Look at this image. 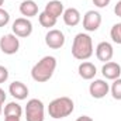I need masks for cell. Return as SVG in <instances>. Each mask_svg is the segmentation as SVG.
Here are the masks:
<instances>
[{"mask_svg":"<svg viewBox=\"0 0 121 121\" xmlns=\"http://www.w3.org/2000/svg\"><path fill=\"white\" fill-rule=\"evenodd\" d=\"M26 120L27 121H44L45 118V107L44 103L38 99H31L26 106Z\"/></svg>","mask_w":121,"mask_h":121,"instance_id":"4","label":"cell"},{"mask_svg":"<svg viewBox=\"0 0 121 121\" xmlns=\"http://www.w3.org/2000/svg\"><path fill=\"white\" fill-rule=\"evenodd\" d=\"M44 11L58 20V17H60V16L63 14L65 10H63V4H62L60 0H51V1L45 6V10H44Z\"/></svg>","mask_w":121,"mask_h":121,"instance_id":"16","label":"cell"},{"mask_svg":"<svg viewBox=\"0 0 121 121\" xmlns=\"http://www.w3.org/2000/svg\"><path fill=\"white\" fill-rule=\"evenodd\" d=\"M101 24V14L99 11L89 10L85 16H83V28L89 32L97 31Z\"/></svg>","mask_w":121,"mask_h":121,"instance_id":"7","label":"cell"},{"mask_svg":"<svg viewBox=\"0 0 121 121\" xmlns=\"http://www.w3.org/2000/svg\"><path fill=\"white\" fill-rule=\"evenodd\" d=\"M110 1L111 0H93V4L96 7H99V9H104V7H107L110 4Z\"/></svg>","mask_w":121,"mask_h":121,"instance_id":"23","label":"cell"},{"mask_svg":"<svg viewBox=\"0 0 121 121\" xmlns=\"http://www.w3.org/2000/svg\"><path fill=\"white\" fill-rule=\"evenodd\" d=\"M7 79H9V70H7L6 66H1L0 65V85L4 83Z\"/></svg>","mask_w":121,"mask_h":121,"instance_id":"22","label":"cell"},{"mask_svg":"<svg viewBox=\"0 0 121 121\" xmlns=\"http://www.w3.org/2000/svg\"><path fill=\"white\" fill-rule=\"evenodd\" d=\"M101 73L106 79L108 80H116L118 79L121 75V66L117 63V62H106L101 68Z\"/></svg>","mask_w":121,"mask_h":121,"instance_id":"11","label":"cell"},{"mask_svg":"<svg viewBox=\"0 0 121 121\" xmlns=\"http://www.w3.org/2000/svg\"><path fill=\"white\" fill-rule=\"evenodd\" d=\"M72 55L79 60H86L93 55V41L89 34H76L72 44Z\"/></svg>","mask_w":121,"mask_h":121,"instance_id":"2","label":"cell"},{"mask_svg":"<svg viewBox=\"0 0 121 121\" xmlns=\"http://www.w3.org/2000/svg\"><path fill=\"white\" fill-rule=\"evenodd\" d=\"M9 93L14 97V99H17V100H24V99H27V96H28V87L23 83V82H13V83H10V86H9Z\"/></svg>","mask_w":121,"mask_h":121,"instance_id":"12","label":"cell"},{"mask_svg":"<svg viewBox=\"0 0 121 121\" xmlns=\"http://www.w3.org/2000/svg\"><path fill=\"white\" fill-rule=\"evenodd\" d=\"M3 3H4V0H0V7L3 6Z\"/></svg>","mask_w":121,"mask_h":121,"instance_id":"28","label":"cell"},{"mask_svg":"<svg viewBox=\"0 0 121 121\" xmlns=\"http://www.w3.org/2000/svg\"><path fill=\"white\" fill-rule=\"evenodd\" d=\"M9 21H10V14H9V11L0 7V27H6V26L9 24Z\"/></svg>","mask_w":121,"mask_h":121,"instance_id":"21","label":"cell"},{"mask_svg":"<svg viewBox=\"0 0 121 121\" xmlns=\"http://www.w3.org/2000/svg\"><path fill=\"white\" fill-rule=\"evenodd\" d=\"M45 44L51 49H59L65 45V35L59 30H49L45 35Z\"/></svg>","mask_w":121,"mask_h":121,"instance_id":"9","label":"cell"},{"mask_svg":"<svg viewBox=\"0 0 121 121\" xmlns=\"http://www.w3.org/2000/svg\"><path fill=\"white\" fill-rule=\"evenodd\" d=\"M4 100H6V91L0 87V104H3V103H4Z\"/></svg>","mask_w":121,"mask_h":121,"instance_id":"26","label":"cell"},{"mask_svg":"<svg viewBox=\"0 0 121 121\" xmlns=\"http://www.w3.org/2000/svg\"><path fill=\"white\" fill-rule=\"evenodd\" d=\"M62 17H63V23H65L68 27H75V26H78V24L80 23V18H82L79 10L75 9V7L66 9V10L63 11Z\"/></svg>","mask_w":121,"mask_h":121,"instance_id":"13","label":"cell"},{"mask_svg":"<svg viewBox=\"0 0 121 121\" xmlns=\"http://www.w3.org/2000/svg\"><path fill=\"white\" fill-rule=\"evenodd\" d=\"M20 48L18 37L14 34H6L0 38V49L6 55H14Z\"/></svg>","mask_w":121,"mask_h":121,"instance_id":"5","label":"cell"},{"mask_svg":"<svg viewBox=\"0 0 121 121\" xmlns=\"http://www.w3.org/2000/svg\"><path fill=\"white\" fill-rule=\"evenodd\" d=\"M75 121H94L91 117H89V116H82V117H79V118H76Z\"/></svg>","mask_w":121,"mask_h":121,"instance_id":"27","label":"cell"},{"mask_svg":"<svg viewBox=\"0 0 121 121\" xmlns=\"http://www.w3.org/2000/svg\"><path fill=\"white\" fill-rule=\"evenodd\" d=\"M55 69H56V59L54 56L47 55L32 66L31 78L38 83H45L52 78Z\"/></svg>","mask_w":121,"mask_h":121,"instance_id":"1","label":"cell"},{"mask_svg":"<svg viewBox=\"0 0 121 121\" xmlns=\"http://www.w3.org/2000/svg\"><path fill=\"white\" fill-rule=\"evenodd\" d=\"M108 91H110V86L103 79L93 80L89 86V93L93 99H103L106 97V94H108Z\"/></svg>","mask_w":121,"mask_h":121,"instance_id":"8","label":"cell"},{"mask_svg":"<svg viewBox=\"0 0 121 121\" xmlns=\"http://www.w3.org/2000/svg\"><path fill=\"white\" fill-rule=\"evenodd\" d=\"M20 13L26 16V18H30L38 14V6L34 0H24L20 4Z\"/></svg>","mask_w":121,"mask_h":121,"instance_id":"15","label":"cell"},{"mask_svg":"<svg viewBox=\"0 0 121 121\" xmlns=\"http://www.w3.org/2000/svg\"><path fill=\"white\" fill-rule=\"evenodd\" d=\"M4 121H21L20 117H14V116H6L4 117Z\"/></svg>","mask_w":121,"mask_h":121,"instance_id":"25","label":"cell"},{"mask_svg":"<svg viewBox=\"0 0 121 121\" xmlns=\"http://www.w3.org/2000/svg\"><path fill=\"white\" fill-rule=\"evenodd\" d=\"M1 111H3V110H1V104H0V114H1Z\"/></svg>","mask_w":121,"mask_h":121,"instance_id":"29","label":"cell"},{"mask_svg":"<svg viewBox=\"0 0 121 121\" xmlns=\"http://www.w3.org/2000/svg\"><path fill=\"white\" fill-rule=\"evenodd\" d=\"M73 110H75L73 100L66 97V96L54 99L48 106V114H49V117H52L55 120L65 118V117L70 116L73 113Z\"/></svg>","mask_w":121,"mask_h":121,"instance_id":"3","label":"cell"},{"mask_svg":"<svg viewBox=\"0 0 121 121\" xmlns=\"http://www.w3.org/2000/svg\"><path fill=\"white\" fill-rule=\"evenodd\" d=\"M13 34L20 37V38H27L32 34V23L26 17L16 18L13 23Z\"/></svg>","mask_w":121,"mask_h":121,"instance_id":"6","label":"cell"},{"mask_svg":"<svg viewBox=\"0 0 121 121\" xmlns=\"http://www.w3.org/2000/svg\"><path fill=\"white\" fill-rule=\"evenodd\" d=\"M78 72H79V76L85 80H91L96 73H97V69L96 66L91 63V62H82L78 68Z\"/></svg>","mask_w":121,"mask_h":121,"instance_id":"14","label":"cell"},{"mask_svg":"<svg viewBox=\"0 0 121 121\" xmlns=\"http://www.w3.org/2000/svg\"><path fill=\"white\" fill-rule=\"evenodd\" d=\"M110 91H111L113 99L121 100V78L116 79V80L113 82V85H111V87H110Z\"/></svg>","mask_w":121,"mask_h":121,"instance_id":"19","label":"cell"},{"mask_svg":"<svg viewBox=\"0 0 121 121\" xmlns=\"http://www.w3.org/2000/svg\"><path fill=\"white\" fill-rule=\"evenodd\" d=\"M110 37L113 39V42L116 44H121V23H117L111 27L110 31Z\"/></svg>","mask_w":121,"mask_h":121,"instance_id":"20","label":"cell"},{"mask_svg":"<svg viewBox=\"0 0 121 121\" xmlns=\"http://www.w3.org/2000/svg\"><path fill=\"white\" fill-rule=\"evenodd\" d=\"M114 13H116L117 17H120L121 18V0L120 1H117V4L114 6Z\"/></svg>","mask_w":121,"mask_h":121,"instance_id":"24","label":"cell"},{"mask_svg":"<svg viewBox=\"0 0 121 121\" xmlns=\"http://www.w3.org/2000/svg\"><path fill=\"white\" fill-rule=\"evenodd\" d=\"M114 55V49H113V45L107 41H103L100 42L97 47H96V56L97 59L101 60V62H110L111 58Z\"/></svg>","mask_w":121,"mask_h":121,"instance_id":"10","label":"cell"},{"mask_svg":"<svg viewBox=\"0 0 121 121\" xmlns=\"http://www.w3.org/2000/svg\"><path fill=\"white\" fill-rule=\"evenodd\" d=\"M23 114V108L16 101H10L6 107H4V117L6 116H14V117H21Z\"/></svg>","mask_w":121,"mask_h":121,"instance_id":"17","label":"cell"},{"mask_svg":"<svg viewBox=\"0 0 121 121\" xmlns=\"http://www.w3.org/2000/svg\"><path fill=\"white\" fill-rule=\"evenodd\" d=\"M38 21H39V24H41L42 27H45V28L55 27V24H56V18L52 17V16H49V14H47L45 11L39 13V16H38Z\"/></svg>","mask_w":121,"mask_h":121,"instance_id":"18","label":"cell"}]
</instances>
